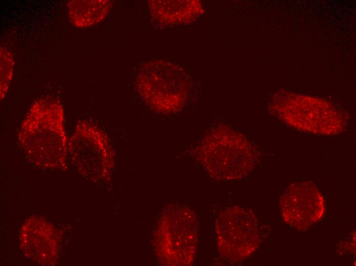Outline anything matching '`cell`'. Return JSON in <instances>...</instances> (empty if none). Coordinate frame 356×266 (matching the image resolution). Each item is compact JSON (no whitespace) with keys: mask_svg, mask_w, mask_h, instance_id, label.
Listing matches in <instances>:
<instances>
[{"mask_svg":"<svg viewBox=\"0 0 356 266\" xmlns=\"http://www.w3.org/2000/svg\"><path fill=\"white\" fill-rule=\"evenodd\" d=\"M110 7L109 1L73 0L67 4V13L70 21L75 26L86 28L102 20Z\"/></svg>","mask_w":356,"mask_h":266,"instance_id":"277c9868","label":"cell"},{"mask_svg":"<svg viewBox=\"0 0 356 266\" xmlns=\"http://www.w3.org/2000/svg\"><path fill=\"white\" fill-rule=\"evenodd\" d=\"M18 140L25 150L34 154L63 156L69 140L61 103L51 97L36 100L23 120Z\"/></svg>","mask_w":356,"mask_h":266,"instance_id":"6da1fadb","label":"cell"},{"mask_svg":"<svg viewBox=\"0 0 356 266\" xmlns=\"http://www.w3.org/2000/svg\"><path fill=\"white\" fill-rule=\"evenodd\" d=\"M215 231L219 251L232 260L247 257L258 244L256 218L245 209L232 207L221 212Z\"/></svg>","mask_w":356,"mask_h":266,"instance_id":"7a4b0ae2","label":"cell"},{"mask_svg":"<svg viewBox=\"0 0 356 266\" xmlns=\"http://www.w3.org/2000/svg\"><path fill=\"white\" fill-rule=\"evenodd\" d=\"M280 205L286 222L301 229L320 219L324 210L321 193L308 184L291 186L282 195Z\"/></svg>","mask_w":356,"mask_h":266,"instance_id":"3957f363","label":"cell"},{"mask_svg":"<svg viewBox=\"0 0 356 266\" xmlns=\"http://www.w3.org/2000/svg\"><path fill=\"white\" fill-rule=\"evenodd\" d=\"M1 100L6 95L12 79L14 61L11 52L1 48Z\"/></svg>","mask_w":356,"mask_h":266,"instance_id":"5b68a950","label":"cell"}]
</instances>
